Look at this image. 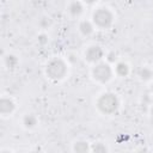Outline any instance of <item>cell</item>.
Masks as SVG:
<instances>
[{
	"mask_svg": "<svg viewBox=\"0 0 153 153\" xmlns=\"http://www.w3.org/2000/svg\"><path fill=\"white\" fill-rule=\"evenodd\" d=\"M44 73L47 78L53 81L63 80L68 74V63L62 57H53L47 62Z\"/></svg>",
	"mask_w": 153,
	"mask_h": 153,
	"instance_id": "cell-1",
	"label": "cell"
},
{
	"mask_svg": "<svg viewBox=\"0 0 153 153\" xmlns=\"http://www.w3.org/2000/svg\"><path fill=\"white\" fill-rule=\"evenodd\" d=\"M120 105H121V103H120L118 97L112 92H104L96 100L97 110L100 114L106 115V116L116 114L120 109Z\"/></svg>",
	"mask_w": 153,
	"mask_h": 153,
	"instance_id": "cell-2",
	"label": "cell"
},
{
	"mask_svg": "<svg viewBox=\"0 0 153 153\" xmlns=\"http://www.w3.org/2000/svg\"><path fill=\"white\" fill-rule=\"evenodd\" d=\"M92 23L99 30H108L115 22V14L109 7H98L92 13Z\"/></svg>",
	"mask_w": 153,
	"mask_h": 153,
	"instance_id": "cell-3",
	"label": "cell"
},
{
	"mask_svg": "<svg viewBox=\"0 0 153 153\" xmlns=\"http://www.w3.org/2000/svg\"><path fill=\"white\" fill-rule=\"evenodd\" d=\"M114 74V68L106 61H102L97 65H93L91 69V75L93 80L98 84H108L112 79Z\"/></svg>",
	"mask_w": 153,
	"mask_h": 153,
	"instance_id": "cell-4",
	"label": "cell"
},
{
	"mask_svg": "<svg viewBox=\"0 0 153 153\" xmlns=\"http://www.w3.org/2000/svg\"><path fill=\"white\" fill-rule=\"evenodd\" d=\"M84 59L88 63L97 65V63L102 62L103 59H105L104 49L98 44H92V45L87 47L86 50L84 51Z\"/></svg>",
	"mask_w": 153,
	"mask_h": 153,
	"instance_id": "cell-5",
	"label": "cell"
},
{
	"mask_svg": "<svg viewBox=\"0 0 153 153\" xmlns=\"http://www.w3.org/2000/svg\"><path fill=\"white\" fill-rule=\"evenodd\" d=\"M14 110H16L14 100L11 97L2 96L0 98V114H1V116H4V117L10 116L14 112Z\"/></svg>",
	"mask_w": 153,
	"mask_h": 153,
	"instance_id": "cell-6",
	"label": "cell"
},
{
	"mask_svg": "<svg viewBox=\"0 0 153 153\" xmlns=\"http://www.w3.org/2000/svg\"><path fill=\"white\" fill-rule=\"evenodd\" d=\"M67 12L71 17L78 18L84 13V4L81 1H71L67 5Z\"/></svg>",
	"mask_w": 153,
	"mask_h": 153,
	"instance_id": "cell-7",
	"label": "cell"
},
{
	"mask_svg": "<svg viewBox=\"0 0 153 153\" xmlns=\"http://www.w3.org/2000/svg\"><path fill=\"white\" fill-rule=\"evenodd\" d=\"M94 29H96V27H94L92 20L85 19V20H80L79 24H78V30H79V32H80L82 36H85V37L91 36V35L93 33Z\"/></svg>",
	"mask_w": 153,
	"mask_h": 153,
	"instance_id": "cell-8",
	"label": "cell"
},
{
	"mask_svg": "<svg viewBox=\"0 0 153 153\" xmlns=\"http://www.w3.org/2000/svg\"><path fill=\"white\" fill-rule=\"evenodd\" d=\"M114 73L120 78H127L130 73V67L124 61H118L114 67Z\"/></svg>",
	"mask_w": 153,
	"mask_h": 153,
	"instance_id": "cell-9",
	"label": "cell"
},
{
	"mask_svg": "<svg viewBox=\"0 0 153 153\" xmlns=\"http://www.w3.org/2000/svg\"><path fill=\"white\" fill-rule=\"evenodd\" d=\"M22 124L25 129L30 130V129H33L37 127L38 124V118L36 115L33 114H25L23 116V120H22Z\"/></svg>",
	"mask_w": 153,
	"mask_h": 153,
	"instance_id": "cell-10",
	"label": "cell"
},
{
	"mask_svg": "<svg viewBox=\"0 0 153 153\" xmlns=\"http://www.w3.org/2000/svg\"><path fill=\"white\" fill-rule=\"evenodd\" d=\"M72 148L74 153H91V145L86 140H76Z\"/></svg>",
	"mask_w": 153,
	"mask_h": 153,
	"instance_id": "cell-11",
	"label": "cell"
},
{
	"mask_svg": "<svg viewBox=\"0 0 153 153\" xmlns=\"http://www.w3.org/2000/svg\"><path fill=\"white\" fill-rule=\"evenodd\" d=\"M4 65L7 69H14L19 65V59L17 57V55L8 53L4 56Z\"/></svg>",
	"mask_w": 153,
	"mask_h": 153,
	"instance_id": "cell-12",
	"label": "cell"
},
{
	"mask_svg": "<svg viewBox=\"0 0 153 153\" xmlns=\"http://www.w3.org/2000/svg\"><path fill=\"white\" fill-rule=\"evenodd\" d=\"M137 76L140 78L141 81H151L153 79V71L147 66L141 67L137 72Z\"/></svg>",
	"mask_w": 153,
	"mask_h": 153,
	"instance_id": "cell-13",
	"label": "cell"
},
{
	"mask_svg": "<svg viewBox=\"0 0 153 153\" xmlns=\"http://www.w3.org/2000/svg\"><path fill=\"white\" fill-rule=\"evenodd\" d=\"M108 147L102 141H96L91 145V153H108Z\"/></svg>",
	"mask_w": 153,
	"mask_h": 153,
	"instance_id": "cell-14",
	"label": "cell"
},
{
	"mask_svg": "<svg viewBox=\"0 0 153 153\" xmlns=\"http://www.w3.org/2000/svg\"><path fill=\"white\" fill-rule=\"evenodd\" d=\"M51 24H53V22H51V18L50 17H48V16H42L39 19H38V26L41 27V29H49L50 26H51Z\"/></svg>",
	"mask_w": 153,
	"mask_h": 153,
	"instance_id": "cell-15",
	"label": "cell"
},
{
	"mask_svg": "<svg viewBox=\"0 0 153 153\" xmlns=\"http://www.w3.org/2000/svg\"><path fill=\"white\" fill-rule=\"evenodd\" d=\"M105 61L108 62V63H110V65H112V63H117L118 62V56H117V53H115L114 50L112 51H109L108 54H105Z\"/></svg>",
	"mask_w": 153,
	"mask_h": 153,
	"instance_id": "cell-16",
	"label": "cell"
},
{
	"mask_svg": "<svg viewBox=\"0 0 153 153\" xmlns=\"http://www.w3.org/2000/svg\"><path fill=\"white\" fill-rule=\"evenodd\" d=\"M48 41H49V36H48L45 32H41V33H38V36H37V42H38V44H41V45H45V44L48 43Z\"/></svg>",
	"mask_w": 153,
	"mask_h": 153,
	"instance_id": "cell-17",
	"label": "cell"
},
{
	"mask_svg": "<svg viewBox=\"0 0 153 153\" xmlns=\"http://www.w3.org/2000/svg\"><path fill=\"white\" fill-rule=\"evenodd\" d=\"M135 153H152V152L148 148H146V147H140V148H137L135 151Z\"/></svg>",
	"mask_w": 153,
	"mask_h": 153,
	"instance_id": "cell-18",
	"label": "cell"
},
{
	"mask_svg": "<svg viewBox=\"0 0 153 153\" xmlns=\"http://www.w3.org/2000/svg\"><path fill=\"white\" fill-rule=\"evenodd\" d=\"M68 56H69V57H67V60H68V61H71V62H75V61L78 60L76 55H74V54H69Z\"/></svg>",
	"mask_w": 153,
	"mask_h": 153,
	"instance_id": "cell-19",
	"label": "cell"
},
{
	"mask_svg": "<svg viewBox=\"0 0 153 153\" xmlns=\"http://www.w3.org/2000/svg\"><path fill=\"white\" fill-rule=\"evenodd\" d=\"M0 153H12V151H10V149H2Z\"/></svg>",
	"mask_w": 153,
	"mask_h": 153,
	"instance_id": "cell-20",
	"label": "cell"
},
{
	"mask_svg": "<svg viewBox=\"0 0 153 153\" xmlns=\"http://www.w3.org/2000/svg\"><path fill=\"white\" fill-rule=\"evenodd\" d=\"M149 91H151V93H153V81H152L151 85H149Z\"/></svg>",
	"mask_w": 153,
	"mask_h": 153,
	"instance_id": "cell-21",
	"label": "cell"
}]
</instances>
